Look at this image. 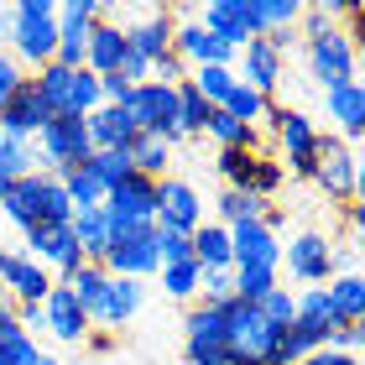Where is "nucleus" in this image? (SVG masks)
I'll return each instance as SVG.
<instances>
[{"label":"nucleus","instance_id":"nucleus-35","mask_svg":"<svg viewBox=\"0 0 365 365\" xmlns=\"http://www.w3.org/2000/svg\"><path fill=\"white\" fill-rule=\"evenodd\" d=\"M125 152H130V168H136L141 178H152V182H162V178H168L173 146L162 141V136H146V130H136V141H130Z\"/></svg>","mask_w":365,"mask_h":365},{"label":"nucleus","instance_id":"nucleus-32","mask_svg":"<svg viewBox=\"0 0 365 365\" xmlns=\"http://www.w3.org/2000/svg\"><path fill=\"white\" fill-rule=\"evenodd\" d=\"M308 6H297V0H251V26L256 37H277V31H297Z\"/></svg>","mask_w":365,"mask_h":365},{"label":"nucleus","instance_id":"nucleus-6","mask_svg":"<svg viewBox=\"0 0 365 365\" xmlns=\"http://www.w3.org/2000/svg\"><path fill=\"white\" fill-rule=\"evenodd\" d=\"M308 78H319L324 94L329 89H339V84H355V68H360V58H355V37L350 31H339V26H319V31H308Z\"/></svg>","mask_w":365,"mask_h":365},{"label":"nucleus","instance_id":"nucleus-40","mask_svg":"<svg viewBox=\"0 0 365 365\" xmlns=\"http://www.w3.org/2000/svg\"><path fill=\"white\" fill-rule=\"evenodd\" d=\"M230 277H235L240 303H261V297L277 287V267H230Z\"/></svg>","mask_w":365,"mask_h":365},{"label":"nucleus","instance_id":"nucleus-42","mask_svg":"<svg viewBox=\"0 0 365 365\" xmlns=\"http://www.w3.org/2000/svg\"><path fill=\"white\" fill-rule=\"evenodd\" d=\"M162 272V292L168 297H182V303H188V297H198V261H173V267H157Z\"/></svg>","mask_w":365,"mask_h":365},{"label":"nucleus","instance_id":"nucleus-26","mask_svg":"<svg viewBox=\"0 0 365 365\" xmlns=\"http://www.w3.org/2000/svg\"><path fill=\"white\" fill-rule=\"evenodd\" d=\"M329 334L334 329H313V324H287L277 334V350H272V365H303L308 355H319V350H329Z\"/></svg>","mask_w":365,"mask_h":365},{"label":"nucleus","instance_id":"nucleus-4","mask_svg":"<svg viewBox=\"0 0 365 365\" xmlns=\"http://www.w3.org/2000/svg\"><path fill=\"white\" fill-rule=\"evenodd\" d=\"M31 146H37V168L42 173H73L78 162H89L94 157V146H89V125H84V115H53L37 136H31Z\"/></svg>","mask_w":365,"mask_h":365},{"label":"nucleus","instance_id":"nucleus-5","mask_svg":"<svg viewBox=\"0 0 365 365\" xmlns=\"http://www.w3.org/2000/svg\"><path fill=\"white\" fill-rule=\"evenodd\" d=\"M277 329L256 313V303H225V355L240 365H272Z\"/></svg>","mask_w":365,"mask_h":365},{"label":"nucleus","instance_id":"nucleus-11","mask_svg":"<svg viewBox=\"0 0 365 365\" xmlns=\"http://www.w3.org/2000/svg\"><path fill=\"white\" fill-rule=\"evenodd\" d=\"M110 277H130V282H146L157 277V245H152V225L141 230H110V251L99 261Z\"/></svg>","mask_w":365,"mask_h":365},{"label":"nucleus","instance_id":"nucleus-44","mask_svg":"<svg viewBox=\"0 0 365 365\" xmlns=\"http://www.w3.org/2000/svg\"><path fill=\"white\" fill-rule=\"evenodd\" d=\"M267 105H272L267 94H256L251 84H235V89H230V99H225L220 110H225V115H235V120H245V125H256V120H261V110H267Z\"/></svg>","mask_w":365,"mask_h":365},{"label":"nucleus","instance_id":"nucleus-31","mask_svg":"<svg viewBox=\"0 0 365 365\" xmlns=\"http://www.w3.org/2000/svg\"><path fill=\"white\" fill-rule=\"evenodd\" d=\"M204 130L220 141V152H261V130L245 125V120H235V115H225V110H209Z\"/></svg>","mask_w":365,"mask_h":365},{"label":"nucleus","instance_id":"nucleus-14","mask_svg":"<svg viewBox=\"0 0 365 365\" xmlns=\"http://www.w3.org/2000/svg\"><path fill=\"white\" fill-rule=\"evenodd\" d=\"M0 287L16 308H42V297L53 292V272L37 267L26 251H0Z\"/></svg>","mask_w":365,"mask_h":365},{"label":"nucleus","instance_id":"nucleus-43","mask_svg":"<svg viewBox=\"0 0 365 365\" xmlns=\"http://www.w3.org/2000/svg\"><path fill=\"white\" fill-rule=\"evenodd\" d=\"M256 157L261 152H220L214 157V168H220V178H225V188H251V173H256Z\"/></svg>","mask_w":365,"mask_h":365},{"label":"nucleus","instance_id":"nucleus-54","mask_svg":"<svg viewBox=\"0 0 365 365\" xmlns=\"http://www.w3.org/2000/svg\"><path fill=\"white\" fill-rule=\"evenodd\" d=\"M344 220H350V230H360V220H365V209H360V204H344Z\"/></svg>","mask_w":365,"mask_h":365},{"label":"nucleus","instance_id":"nucleus-16","mask_svg":"<svg viewBox=\"0 0 365 365\" xmlns=\"http://www.w3.org/2000/svg\"><path fill=\"white\" fill-rule=\"evenodd\" d=\"M198 225H204V198H198V188L182 182V178H162L157 182V230L193 235Z\"/></svg>","mask_w":365,"mask_h":365},{"label":"nucleus","instance_id":"nucleus-41","mask_svg":"<svg viewBox=\"0 0 365 365\" xmlns=\"http://www.w3.org/2000/svg\"><path fill=\"white\" fill-rule=\"evenodd\" d=\"M68 220H73V204H68L63 178L42 173V214H37V225H68Z\"/></svg>","mask_w":365,"mask_h":365},{"label":"nucleus","instance_id":"nucleus-25","mask_svg":"<svg viewBox=\"0 0 365 365\" xmlns=\"http://www.w3.org/2000/svg\"><path fill=\"white\" fill-rule=\"evenodd\" d=\"M84 125H89V146H94V152H125V146L136 141V125L125 120L120 105H99V110H89Z\"/></svg>","mask_w":365,"mask_h":365},{"label":"nucleus","instance_id":"nucleus-47","mask_svg":"<svg viewBox=\"0 0 365 365\" xmlns=\"http://www.w3.org/2000/svg\"><path fill=\"white\" fill-rule=\"evenodd\" d=\"M256 313H261V319H267V324L277 329V334H282V329L292 324V292H287V287L277 282V287H272V292H267V297L256 303Z\"/></svg>","mask_w":365,"mask_h":365},{"label":"nucleus","instance_id":"nucleus-8","mask_svg":"<svg viewBox=\"0 0 365 365\" xmlns=\"http://www.w3.org/2000/svg\"><path fill=\"white\" fill-rule=\"evenodd\" d=\"M313 182L329 193V204H355L360 198V157H355V146H344L339 136H324Z\"/></svg>","mask_w":365,"mask_h":365},{"label":"nucleus","instance_id":"nucleus-51","mask_svg":"<svg viewBox=\"0 0 365 365\" xmlns=\"http://www.w3.org/2000/svg\"><path fill=\"white\" fill-rule=\"evenodd\" d=\"M21 78H26V73H21V63H16L6 47H0V105H6V99L21 89Z\"/></svg>","mask_w":365,"mask_h":365},{"label":"nucleus","instance_id":"nucleus-3","mask_svg":"<svg viewBox=\"0 0 365 365\" xmlns=\"http://www.w3.org/2000/svg\"><path fill=\"white\" fill-rule=\"evenodd\" d=\"M37 94L47 115H89L105 105V94H99V73L89 68H63V63H47V68H37Z\"/></svg>","mask_w":365,"mask_h":365},{"label":"nucleus","instance_id":"nucleus-36","mask_svg":"<svg viewBox=\"0 0 365 365\" xmlns=\"http://www.w3.org/2000/svg\"><path fill=\"white\" fill-rule=\"evenodd\" d=\"M63 188H68V204H73V214H84V209H105V198H110V188L94 178V168H89V162H78L73 173H63Z\"/></svg>","mask_w":365,"mask_h":365},{"label":"nucleus","instance_id":"nucleus-23","mask_svg":"<svg viewBox=\"0 0 365 365\" xmlns=\"http://www.w3.org/2000/svg\"><path fill=\"white\" fill-rule=\"evenodd\" d=\"M173 31H178L173 11H152V16H141L136 26H125V47H130L136 58L157 63L162 53H173Z\"/></svg>","mask_w":365,"mask_h":365},{"label":"nucleus","instance_id":"nucleus-37","mask_svg":"<svg viewBox=\"0 0 365 365\" xmlns=\"http://www.w3.org/2000/svg\"><path fill=\"white\" fill-rule=\"evenodd\" d=\"M292 319H297V324H313V329H334L329 292H324V287H303V292H292Z\"/></svg>","mask_w":365,"mask_h":365},{"label":"nucleus","instance_id":"nucleus-13","mask_svg":"<svg viewBox=\"0 0 365 365\" xmlns=\"http://www.w3.org/2000/svg\"><path fill=\"white\" fill-rule=\"evenodd\" d=\"M21 235H26V256L37 261V267H53L63 282L84 267V251H78L68 225H31V230H21Z\"/></svg>","mask_w":365,"mask_h":365},{"label":"nucleus","instance_id":"nucleus-7","mask_svg":"<svg viewBox=\"0 0 365 365\" xmlns=\"http://www.w3.org/2000/svg\"><path fill=\"white\" fill-rule=\"evenodd\" d=\"M120 110H125V120L136 125V130H146V136H162V141H178L182 136V125H178V89H168V84H136L125 99H120Z\"/></svg>","mask_w":365,"mask_h":365},{"label":"nucleus","instance_id":"nucleus-24","mask_svg":"<svg viewBox=\"0 0 365 365\" xmlns=\"http://www.w3.org/2000/svg\"><path fill=\"white\" fill-rule=\"evenodd\" d=\"M324 110H329V120H334V130H339L344 146L360 141V130H365V89H360V78H355V84L329 89L324 94Z\"/></svg>","mask_w":365,"mask_h":365},{"label":"nucleus","instance_id":"nucleus-1","mask_svg":"<svg viewBox=\"0 0 365 365\" xmlns=\"http://www.w3.org/2000/svg\"><path fill=\"white\" fill-rule=\"evenodd\" d=\"M6 53L16 63H31V68H47L58 53V6L53 0H21L6 21Z\"/></svg>","mask_w":365,"mask_h":365},{"label":"nucleus","instance_id":"nucleus-10","mask_svg":"<svg viewBox=\"0 0 365 365\" xmlns=\"http://www.w3.org/2000/svg\"><path fill=\"white\" fill-rule=\"evenodd\" d=\"M334 251L339 245L329 240L324 230H303V235H292L287 245H282V261H287V272L303 282V287H324V282L339 272Z\"/></svg>","mask_w":365,"mask_h":365},{"label":"nucleus","instance_id":"nucleus-9","mask_svg":"<svg viewBox=\"0 0 365 365\" xmlns=\"http://www.w3.org/2000/svg\"><path fill=\"white\" fill-rule=\"evenodd\" d=\"M94 21H110V11L94 6V0H63V6H58V53H53V63H63V68H84Z\"/></svg>","mask_w":365,"mask_h":365},{"label":"nucleus","instance_id":"nucleus-2","mask_svg":"<svg viewBox=\"0 0 365 365\" xmlns=\"http://www.w3.org/2000/svg\"><path fill=\"white\" fill-rule=\"evenodd\" d=\"M261 120L272 125V136L282 146V173L292 178H313V168H319V146H324V130L308 120L303 110H287V105H267L261 110Z\"/></svg>","mask_w":365,"mask_h":365},{"label":"nucleus","instance_id":"nucleus-30","mask_svg":"<svg viewBox=\"0 0 365 365\" xmlns=\"http://www.w3.org/2000/svg\"><path fill=\"white\" fill-rule=\"evenodd\" d=\"M188 245H193V261H198V272H230V230L220 225V220H204L188 235Z\"/></svg>","mask_w":365,"mask_h":365},{"label":"nucleus","instance_id":"nucleus-48","mask_svg":"<svg viewBox=\"0 0 365 365\" xmlns=\"http://www.w3.org/2000/svg\"><path fill=\"white\" fill-rule=\"evenodd\" d=\"M198 297H204L209 308L235 303V277H230V272H204V277H198Z\"/></svg>","mask_w":365,"mask_h":365},{"label":"nucleus","instance_id":"nucleus-29","mask_svg":"<svg viewBox=\"0 0 365 365\" xmlns=\"http://www.w3.org/2000/svg\"><path fill=\"white\" fill-rule=\"evenodd\" d=\"M324 292H329V308H334V324H360V313H365V282H360V272H334L324 282Z\"/></svg>","mask_w":365,"mask_h":365},{"label":"nucleus","instance_id":"nucleus-57","mask_svg":"<svg viewBox=\"0 0 365 365\" xmlns=\"http://www.w3.org/2000/svg\"><path fill=\"white\" fill-rule=\"evenodd\" d=\"M214 365H240V360H230V355H225V360H214Z\"/></svg>","mask_w":365,"mask_h":365},{"label":"nucleus","instance_id":"nucleus-55","mask_svg":"<svg viewBox=\"0 0 365 365\" xmlns=\"http://www.w3.org/2000/svg\"><path fill=\"white\" fill-rule=\"evenodd\" d=\"M11 313H16V303H11V292L0 287V319H11Z\"/></svg>","mask_w":365,"mask_h":365},{"label":"nucleus","instance_id":"nucleus-17","mask_svg":"<svg viewBox=\"0 0 365 365\" xmlns=\"http://www.w3.org/2000/svg\"><path fill=\"white\" fill-rule=\"evenodd\" d=\"M282 73H287V58H282L267 37H251V42L235 53V78H240V84H251L256 94H267V99H272V89L282 84Z\"/></svg>","mask_w":365,"mask_h":365},{"label":"nucleus","instance_id":"nucleus-34","mask_svg":"<svg viewBox=\"0 0 365 365\" xmlns=\"http://www.w3.org/2000/svg\"><path fill=\"white\" fill-rule=\"evenodd\" d=\"M68 230H73V240H78V251H84V261H105V251H110V220H105V209L73 214Z\"/></svg>","mask_w":365,"mask_h":365},{"label":"nucleus","instance_id":"nucleus-45","mask_svg":"<svg viewBox=\"0 0 365 365\" xmlns=\"http://www.w3.org/2000/svg\"><path fill=\"white\" fill-rule=\"evenodd\" d=\"M282 182H287V173H282V162L261 152V157H256V173H251V188H245V193H256V198H267V204H272Z\"/></svg>","mask_w":365,"mask_h":365},{"label":"nucleus","instance_id":"nucleus-19","mask_svg":"<svg viewBox=\"0 0 365 365\" xmlns=\"http://www.w3.org/2000/svg\"><path fill=\"white\" fill-rule=\"evenodd\" d=\"M230 230V267H282V245L261 220L225 225Z\"/></svg>","mask_w":365,"mask_h":365},{"label":"nucleus","instance_id":"nucleus-56","mask_svg":"<svg viewBox=\"0 0 365 365\" xmlns=\"http://www.w3.org/2000/svg\"><path fill=\"white\" fill-rule=\"evenodd\" d=\"M31 365H58V360L47 355V350H37V355H31Z\"/></svg>","mask_w":365,"mask_h":365},{"label":"nucleus","instance_id":"nucleus-52","mask_svg":"<svg viewBox=\"0 0 365 365\" xmlns=\"http://www.w3.org/2000/svg\"><path fill=\"white\" fill-rule=\"evenodd\" d=\"M84 350H89V355H110V350H115V334H105V329H89V334H84Z\"/></svg>","mask_w":365,"mask_h":365},{"label":"nucleus","instance_id":"nucleus-50","mask_svg":"<svg viewBox=\"0 0 365 365\" xmlns=\"http://www.w3.org/2000/svg\"><path fill=\"white\" fill-rule=\"evenodd\" d=\"M360 339H365V324H334V334H329V350L355 355V350H360Z\"/></svg>","mask_w":365,"mask_h":365},{"label":"nucleus","instance_id":"nucleus-21","mask_svg":"<svg viewBox=\"0 0 365 365\" xmlns=\"http://www.w3.org/2000/svg\"><path fill=\"white\" fill-rule=\"evenodd\" d=\"M188 355L182 360H193V365H214V360H225V308H209V303H198L188 313Z\"/></svg>","mask_w":365,"mask_h":365},{"label":"nucleus","instance_id":"nucleus-39","mask_svg":"<svg viewBox=\"0 0 365 365\" xmlns=\"http://www.w3.org/2000/svg\"><path fill=\"white\" fill-rule=\"evenodd\" d=\"M105 282H110V272L99 267V261H84V267H78V272H73L68 282H63V287H68V292L78 297V308L89 313V308L99 303V292H105Z\"/></svg>","mask_w":365,"mask_h":365},{"label":"nucleus","instance_id":"nucleus-12","mask_svg":"<svg viewBox=\"0 0 365 365\" xmlns=\"http://www.w3.org/2000/svg\"><path fill=\"white\" fill-rule=\"evenodd\" d=\"M105 220L110 230H141V225H157V182L130 173L125 182H115L110 198H105Z\"/></svg>","mask_w":365,"mask_h":365},{"label":"nucleus","instance_id":"nucleus-46","mask_svg":"<svg viewBox=\"0 0 365 365\" xmlns=\"http://www.w3.org/2000/svg\"><path fill=\"white\" fill-rule=\"evenodd\" d=\"M89 168H94V178L105 182V188H115V182H125L130 173H136V168H130V152H94Z\"/></svg>","mask_w":365,"mask_h":365},{"label":"nucleus","instance_id":"nucleus-58","mask_svg":"<svg viewBox=\"0 0 365 365\" xmlns=\"http://www.w3.org/2000/svg\"><path fill=\"white\" fill-rule=\"evenodd\" d=\"M182 365H193V360H182Z\"/></svg>","mask_w":365,"mask_h":365},{"label":"nucleus","instance_id":"nucleus-33","mask_svg":"<svg viewBox=\"0 0 365 365\" xmlns=\"http://www.w3.org/2000/svg\"><path fill=\"white\" fill-rule=\"evenodd\" d=\"M37 173V146L26 136H0V198H6L11 182H21Z\"/></svg>","mask_w":365,"mask_h":365},{"label":"nucleus","instance_id":"nucleus-49","mask_svg":"<svg viewBox=\"0 0 365 365\" xmlns=\"http://www.w3.org/2000/svg\"><path fill=\"white\" fill-rule=\"evenodd\" d=\"M182 78H188V63H182V58H173V53H162V58L152 63V84H168V89H178Z\"/></svg>","mask_w":365,"mask_h":365},{"label":"nucleus","instance_id":"nucleus-38","mask_svg":"<svg viewBox=\"0 0 365 365\" xmlns=\"http://www.w3.org/2000/svg\"><path fill=\"white\" fill-rule=\"evenodd\" d=\"M214 209H220V225H245V220H261V214H267V198L240 193V188H225Z\"/></svg>","mask_w":365,"mask_h":365},{"label":"nucleus","instance_id":"nucleus-59","mask_svg":"<svg viewBox=\"0 0 365 365\" xmlns=\"http://www.w3.org/2000/svg\"><path fill=\"white\" fill-rule=\"evenodd\" d=\"M73 365H78V360H73Z\"/></svg>","mask_w":365,"mask_h":365},{"label":"nucleus","instance_id":"nucleus-15","mask_svg":"<svg viewBox=\"0 0 365 365\" xmlns=\"http://www.w3.org/2000/svg\"><path fill=\"white\" fill-rule=\"evenodd\" d=\"M146 303V282H130V277H110L105 292H99V303L89 308V324L105 329V334H120V329L141 313Z\"/></svg>","mask_w":365,"mask_h":365},{"label":"nucleus","instance_id":"nucleus-27","mask_svg":"<svg viewBox=\"0 0 365 365\" xmlns=\"http://www.w3.org/2000/svg\"><path fill=\"white\" fill-rule=\"evenodd\" d=\"M120 58H125V26H115V21H94V31H89V53H84V68L105 78V73L120 68Z\"/></svg>","mask_w":365,"mask_h":365},{"label":"nucleus","instance_id":"nucleus-20","mask_svg":"<svg viewBox=\"0 0 365 365\" xmlns=\"http://www.w3.org/2000/svg\"><path fill=\"white\" fill-rule=\"evenodd\" d=\"M198 26H204L209 37H220L230 53H240V47L256 37V26H251V0H209Z\"/></svg>","mask_w":365,"mask_h":365},{"label":"nucleus","instance_id":"nucleus-28","mask_svg":"<svg viewBox=\"0 0 365 365\" xmlns=\"http://www.w3.org/2000/svg\"><path fill=\"white\" fill-rule=\"evenodd\" d=\"M0 214H6L16 230H31V225H37V214H42V173L11 182L6 198H0Z\"/></svg>","mask_w":365,"mask_h":365},{"label":"nucleus","instance_id":"nucleus-53","mask_svg":"<svg viewBox=\"0 0 365 365\" xmlns=\"http://www.w3.org/2000/svg\"><path fill=\"white\" fill-rule=\"evenodd\" d=\"M303 365H360L355 355H339V350H319V355H308Z\"/></svg>","mask_w":365,"mask_h":365},{"label":"nucleus","instance_id":"nucleus-22","mask_svg":"<svg viewBox=\"0 0 365 365\" xmlns=\"http://www.w3.org/2000/svg\"><path fill=\"white\" fill-rule=\"evenodd\" d=\"M47 120H53V115H47V105H42V94H37L31 78H21V89L0 105V136H26L31 141Z\"/></svg>","mask_w":365,"mask_h":365},{"label":"nucleus","instance_id":"nucleus-18","mask_svg":"<svg viewBox=\"0 0 365 365\" xmlns=\"http://www.w3.org/2000/svg\"><path fill=\"white\" fill-rule=\"evenodd\" d=\"M42 329L53 339H63V344H84V334H89V313L78 308V297L63 287V282H53V292L42 297Z\"/></svg>","mask_w":365,"mask_h":365}]
</instances>
